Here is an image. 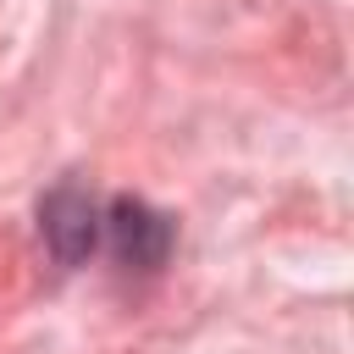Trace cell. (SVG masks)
I'll return each instance as SVG.
<instances>
[{"instance_id": "1", "label": "cell", "mask_w": 354, "mask_h": 354, "mask_svg": "<svg viewBox=\"0 0 354 354\" xmlns=\"http://www.w3.org/2000/svg\"><path fill=\"white\" fill-rule=\"evenodd\" d=\"M100 232L111 238V254L127 266V271H155L166 266L171 243H177V221L166 210H155L149 199L138 194H116L105 210H100Z\"/></svg>"}, {"instance_id": "2", "label": "cell", "mask_w": 354, "mask_h": 354, "mask_svg": "<svg viewBox=\"0 0 354 354\" xmlns=\"http://www.w3.org/2000/svg\"><path fill=\"white\" fill-rule=\"evenodd\" d=\"M39 232L50 243V254L61 266H83L100 243V205L83 183H55L44 199H39Z\"/></svg>"}]
</instances>
